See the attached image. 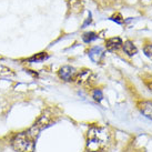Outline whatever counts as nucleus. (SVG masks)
I'll return each mask as SVG.
<instances>
[{
	"label": "nucleus",
	"instance_id": "1",
	"mask_svg": "<svg viewBox=\"0 0 152 152\" xmlns=\"http://www.w3.org/2000/svg\"><path fill=\"white\" fill-rule=\"evenodd\" d=\"M109 141V134L102 128H91L87 135V150L90 152H101Z\"/></svg>",
	"mask_w": 152,
	"mask_h": 152
},
{
	"label": "nucleus",
	"instance_id": "2",
	"mask_svg": "<svg viewBox=\"0 0 152 152\" xmlns=\"http://www.w3.org/2000/svg\"><path fill=\"white\" fill-rule=\"evenodd\" d=\"M36 138L29 131L20 132L12 139V148L17 152H34L36 147Z\"/></svg>",
	"mask_w": 152,
	"mask_h": 152
},
{
	"label": "nucleus",
	"instance_id": "3",
	"mask_svg": "<svg viewBox=\"0 0 152 152\" xmlns=\"http://www.w3.org/2000/svg\"><path fill=\"white\" fill-rule=\"evenodd\" d=\"M49 123H50V117L47 113L42 114V115L38 119V121L34 124V127L30 129L29 132L31 133V135H34V138H37L39 134V132L42 130V129L48 127Z\"/></svg>",
	"mask_w": 152,
	"mask_h": 152
},
{
	"label": "nucleus",
	"instance_id": "4",
	"mask_svg": "<svg viewBox=\"0 0 152 152\" xmlns=\"http://www.w3.org/2000/svg\"><path fill=\"white\" fill-rule=\"evenodd\" d=\"M94 79L96 78H94L93 72L91 70H88V69H85V70H82L81 72H79L77 75V78H76L77 82L81 86L91 85L93 81H94Z\"/></svg>",
	"mask_w": 152,
	"mask_h": 152
},
{
	"label": "nucleus",
	"instance_id": "5",
	"mask_svg": "<svg viewBox=\"0 0 152 152\" xmlns=\"http://www.w3.org/2000/svg\"><path fill=\"white\" fill-rule=\"evenodd\" d=\"M58 75L59 77L62 79V80L67 81V82H70V81H75L77 78V71L73 67H70V66H64V67L60 68V70L58 71Z\"/></svg>",
	"mask_w": 152,
	"mask_h": 152
},
{
	"label": "nucleus",
	"instance_id": "6",
	"mask_svg": "<svg viewBox=\"0 0 152 152\" xmlns=\"http://www.w3.org/2000/svg\"><path fill=\"white\" fill-rule=\"evenodd\" d=\"M88 56L93 62L99 64L101 61L102 58L104 57V51H103V49H102L101 47H93V48H91L88 51Z\"/></svg>",
	"mask_w": 152,
	"mask_h": 152
},
{
	"label": "nucleus",
	"instance_id": "7",
	"mask_svg": "<svg viewBox=\"0 0 152 152\" xmlns=\"http://www.w3.org/2000/svg\"><path fill=\"white\" fill-rule=\"evenodd\" d=\"M122 45H123L122 40H121V38H119V37H113V38H109L106 40V48L109 51L118 50Z\"/></svg>",
	"mask_w": 152,
	"mask_h": 152
},
{
	"label": "nucleus",
	"instance_id": "8",
	"mask_svg": "<svg viewBox=\"0 0 152 152\" xmlns=\"http://www.w3.org/2000/svg\"><path fill=\"white\" fill-rule=\"evenodd\" d=\"M139 109L142 114L152 120V101H142L139 103Z\"/></svg>",
	"mask_w": 152,
	"mask_h": 152
},
{
	"label": "nucleus",
	"instance_id": "9",
	"mask_svg": "<svg viewBox=\"0 0 152 152\" xmlns=\"http://www.w3.org/2000/svg\"><path fill=\"white\" fill-rule=\"evenodd\" d=\"M123 47V51L127 53L128 56H134L137 52H138V49H137V47L134 46V43L130 41V40H128L126 42L122 45Z\"/></svg>",
	"mask_w": 152,
	"mask_h": 152
},
{
	"label": "nucleus",
	"instance_id": "10",
	"mask_svg": "<svg viewBox=\"0 0 152 152\" xmlns=\"http://www.w3.org/2000/svg\"><path fill=\"white\" fill-rule=\"evenodd\" d=\"M15 76L13 73L9 68L4 67L2 64H0V78H4V79H8V78H11V77Z\"/></svg>",
	"mask_w": 152,
	"mask_h": 152
},
{
	"label": "nucleus",
	"instance_id": "11",
	"mask_svg": "<svg viewBox=\"0 0 152 152\" xmlns=\"http://www.w3.org/2000/svg\"><path fill=\"white\" fill-rule=\"evenodd\" d=\"M48 58V55L46 52H39L37 55H34V57H31L29 59V62H41L43 60H46Z\"/></svg>",
	"mask_w": 152,
	"mask_h": 152
},
{
	"label": "nucleus",
	"instance_id": "12",
	"mask_svg": "<svg viewBox=\"0 0 152 152\" xmlns=\"http://www.w3.org/2000/svg\"><path fill=\"white\" fill-rule=\"evenodd\" d=\"M82 39H83V41H85L86 43H89V42H91V41H93V40L98 39V34H94V32H86V34H83V36H82Z\"/></svg>",
	"mask_w": 152,
	"mask_h": 152
},
{
	"label": "nucleus",
	"instance_id": "13",
	"mask_svg": "<svg viewBox=\"0 0 152 152\" xmlns=\"http://www.w3.org/2000/svg\"><path fill=\"white\" fill-rule=\"evenodd\" d=\"M70 8L75 12H80L81 11L80 0H70Z\"/></svg>",
	"mask_w": 152,
	"mask_h": 152
},
{
	"label": "nucleus",
	"instance_id": "14",
	"mask_svg": "<svg viewBox=\"0 0 152 152\" xmlns=\"http://www.w3.org/2000/svg\"><path fill=\"white\" fill-rule=\"evenodd\" d=\"M92 97L93 99L96 100V101H101L102 98H103V94H102V91L101 90H99V89H96V90H93L92 92Z\"/></svg>",
	"mask_w": 152,
	"mask_h": 152
},
{
	"label": "nucleus",
	"instance_id": "15",
	"mask_svg": "<svg viewBox=\"0 0 152 152\" xmlns=\"http://www.w3.org/2000/svg\"><path fill=\"white\" fill-rule=\"evenodd\" d=\"M110 19H111L112 21L119 23V25H122L123 23V18L121 17V15H120V13H115V15H113Z\"/></svg>",
	"mask_w": 152,
	"mask_h": 152
},
{
	"label": "nucleus",
	"instance_id": "16",
	"mask_svg": "<svg viewBox=\"0 0 152 152\" xmlns=\"http://www.w3.org/2000/svg\"><path fill=\"white\" fill-rule=\"evenodd\" d=\"M143 52L144 55L148 57L149 59L152 60V45H148L143 48Z\"/></svg>",
	"mask_w": 152,
	"mask_h": 152
},
{
	"label": "nucleus",
	"instance_id": "17",
	"mask_svg": "<svg viewBox=\"0 0 152 152\" xmlns=\"http://www.w3.org/2000/svg\"><path fill=\"white\" fill-rule=\"evenodd\" d=\"M149 88H150V90H152V81H151V82H150V83H149Z\"/></svg>",
	"mask_w": 152,
	"mask_h": 152
}]
</instances>
